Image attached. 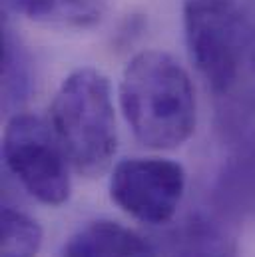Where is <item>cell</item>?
<instances>
[{
	"label": "cell",
	"mask_w": 255,
	"mask_h": 257,
	"mask_svg": "<svg viewBox=\"0 0 255 257\" xmlns=\"http://www.w3.org/2000/svg\"><path fill=\"white\" fill-rule=\"evenodd\" d=\"M32 90V60L8 18L2 26V106L12 116L22 112Z\"/></svg>",
	"instance_id": "8"
},
{
	"label": "cell",
	"mask_w": 255,
	"mask_h": 257,
	"mask_svg": "<svg viewBox=\"0 0 255 257\" xmlns=\"http://www.w3.org/2000/svg\"><path fill=\"white\" fill-rule=\"evenodd\" d=\"M42 247V227L26 211L12 205L2 207V255L36 257Z\"/></svg>",
	"instance_id": "10"
},
{
	"label": "cell",
	"mask_w": 255,
	"mask_h": 257,
	"mask_svg": "<svg viewBox=\"0 0 255 257\" xmlns=\"http://www.w3.org/2000/svg\"><path fill=\"white\" fill-rule=\"evenodd\" d=\"M124 120L140 144L176 150L191 138L197 122L190 74L164 50L138 52L120 80Z\"/></svg>",
	"instance_id": "2"
},
{
	"label": "cell",
	"mask_w": 255,
	"mask_h": 257,
	"mask_svg": "<svg viewBox=\"0 0 255 257\" xmlns=\"http://www.w3.org/2000/svg\"><path fill=\"white\" fill-rule=\"evenodd\" d=\"M172 257H235V245L217 223L195 217L186 225Z\"/></svg>",
	"instance_id": "9"
},
{
	"label": "cell",
	"mask_w": 255,
	"mask_h": 257,
	"mask_svg": "<svg viewBox=\"0 0 255 257\" xmlns=\"http://www.w3.org/2000/svg\"><path fill=\"white\" fill-rule=\"evenodd\" d=\"M50 126L78 174L86 178L104 174L118 150L108 76L92 66L70 72L52 98Z\"/></svg>",
	"instance_id": "3"
},
{
	"label": "cell",
	"mask_w": 255,
	"mask_h": 257,
	"mask_svg": "<svg viewBox=\"0 0 255 257\" xmlns=\"http://www.w3.org/2000/svg\"><path fill=\"white\" fill-rule=\"evenodd\" d=\"M188 186L182 164L168 158H128L110 176V197L130 217L164 225L178 213Z\"/></svg>",
	"instance_id": "5"
},
{
	"label": "cell",
	"mask_w": 255,
	"mask_h": 257,
	"mask_svg": "<svg viewBox=\"0 0 255 257\" xmlns=\"http://www.w3.org/2000/svg\"><path fill=\"white\" fill-rule=\"evenodd\" d=\"M251 2V10H253V16H255V0H249Z\"/></svg>",
	"instance_id": "11"
},
{
	"label": "cell",
	"mask_w": 255,
	"mask_h": 257,
	"mask_svg": "<svg viewBox=\"0 0 255 257\" xmlns=\"http://www.w3.org/2000/svg\"><path fill=\"white\" fill-rule=\"evenodd\" d=\"M191 62L219 102L223 126L241 130L255 112V16L249 0H184Z\"/></svg>",
	"instance_id": "1"
},
{
	"label": "cell",
	"mask_w": 255,
	"mask_h": 257,
	"mask_svg": "<svg viewBox=\"0 0 255 257\" xmlns=\"http://www.w3.org/2000/svg\"><path fill=\"white\" fill-rule=\"evenodd\" d=\"M2 158L18 184L44 205H62L72 193L70 160L50 124L26 112L12 114L2 136Z\"/></svg>",
	"instance_id": "4"
},
{
	"label": "cell",
	"mask_w": 255,
	"mask_h": 257,
	"mask_svg": "<svg viewBox=\"0 0 255 257\" xmlns=\"http://www.w3.org/2000/svg\"><path fill=\"white\" fill-rule=\"evenodd\" d=\"M60 257H156V251L132 227L114 219H96L68 239Z\"/></svg>",
	"instance_id": "6"
},
{
	"label": "cell",
	"mask_w": 255,
	"mask_h": 257,
	"mask_svg": "<svg viewBox=\"0 0 255 257\" xmlns=\"http://www.w3.org/2000/svg\"><path fill=\"white\" fill-rule=\"evenodd\" d=\"M2 8L6 16L84 30L104 18L108 0H2Z\"/></svg>",
	"instance_id": "7"
}]
</instances>
